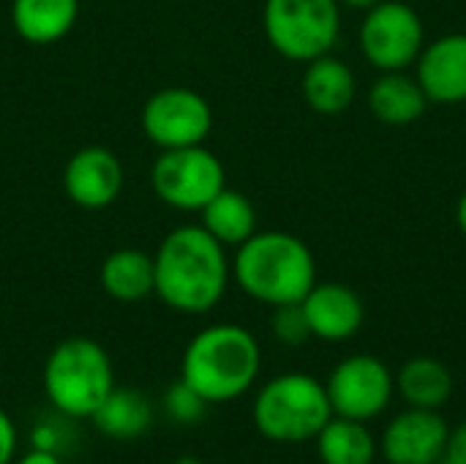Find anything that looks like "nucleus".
I'll list each match as a JSON object with an SVG mask.
<instances>
[{
  "label": "nucleus",
  "instance_id": "obj_1",
  "mask_svg": "<svg viewBox=\"0 0 466 464\" xmlns=\"http://www.w3.org/2000/svg\"><path fill=\"white\" fill-rule=\"evenodd\" d=\"M153 271V293L180 314H205L216 309L232 279L227 249L202 224L175 227L158 243Z\"/></svg>",
  "mask_w": 466,
  "mask_h": 464
},
{
  "label": "nucleus",
  "instance_id": "obj_2",
  "mask_svg": "<svg viewBox=\"0 0 466 464\" xmlns=\"http://www.w3.org/2000/svg\"><path fill=\"white\" fill-rule=\"evenodd\" d=\"M262 369L257 336L235 323L202 328L183 350L180 380L208 405L235 402L248 394Z\"/></svg>",
  "mask_w": 466,
  "mask_h": 464
},
{
  "label": "nucleus",
  "instance_id": "obj_3",
  "mask_svg": "<svg viewBox=\"0 0 466 464\" xmlns=\"http://www.w3.org/2000/svg\"><path fill=\"white\" fill-rule=\"evenodd\" d=\"M232 279L248 298L265 306L300 304L317 284V260L309 243L292 232H254L238 246Z\"/></svg>",
  "mask_w": 466,
  "mask_h": 464
},
{
  "label": "nucleus",
  "instance_id": "obj_4",
  "mask_svg": "<svg viewBox=\"0 0 466 464\" xmlns=\"http://www.w3.org/2000/svg\"><path fill=\"white\" fill-rule=\"evenodd\" d=\"M44 394L49 405L68 418H90L115 388L109 353L87 339L71 336L55 345L44 364Z\"/></svg>",
  "mask_w": 466,
  "mask_h": 464
},
{
  "label": "nucleus",
  "instance_id": "obj_5",
  "mask_svg": "<svg viewBox=\"0 0 466 464\" xmlns=\"http://www.w3.org/2000/svg\"><path fill=\"white\" fill-rule=\"evenodd\" d=\"M251 418L257 432L273 443H309L333 418V407L325 383L303 372H287L257 391Z\"/></svg>",
  "mask_w": 466,
  "mask_h": 464
},
{
  "label": "nucleus",
  "instance_id": "obj_6",
  "mask_svg": "<svg viewBox=\"0 0 466 464\" xmlns=\"http://www.w3.org/2000/svg\"><path fill=\"white\" fill-rule=\"evenodd\" d=\"M262 30L270 46L295 63L333 52L341 30L339 0H265Z\"/></svg>",
  "mask_w": 466,
  "mask_h": 464
},
{
  "label": "nucleus",
  "instance_id": "obj_7",
  "mask_svg": "<svg viewBox=\"0 0 466 464\" xmlns=\"http://www.w3.org/2000/svg\"><path fill=\"white\" fill-rule=\"evenodd\" d=\"M150 186L156 197L183 213L202 211L221 189H227V172L221 159L205 145L161 150L150 167Z\"/></svg>",
  "mask_w": 466,
  "mask_h": 464
},
{
  "label": "nucleus",
  "instance_id": "obj_8",
  "mask_svg": "<svg viewBox=\"0 0 466 464\" xmlns=\"http://www.w3.org/2000/svg\"><path fill=\"white\" fill-rule=\"evenodd\" d=\"M426 46V27L420 14L404 0H380L360 25L363 57L380 71L410 68Z\"/></svg>",
  "mask_w": 466,
  "mask_h": 464
},
{
  "label": "nucleus",
  "instance_id": "obj_9",
  "mask_svg": "<svg viewBox=\"0 0 466 464\" xmlns=\"http://www.w3.org/2000/svg\"><path fill=\"white\" fill-rule=\"evenodd\" d=\"M333 416L371 421L382 416L396 394V377L385 361L369 353H358L336 364L325 383Z\"/></svg>",
  "mask_w": 466,
  "mask_h": 464
},
{
  "label": "nucleus",
  "instance_id": "obj_10",
  "mask_svg": "<svg viewBox=\"0 0 466 464\" xmlns=\"http://www.w3.org/2000/svg\"><path fill=\"white\" fill-rule=\"evenodd\" d=\"M210 129L213 109L208 98L191 88L156 90L142 107V131L161 150L205 145Z\"/></svg>",
  "mask_w": 466,
  "mask_h": 464
},
{
  "label": "nucleus",
  "instance_id": "obj_11",
  "mask_svg": "<svg viewBox=\"0 0 466 464\" xmlns=\"http://www.w3.org/2000/svg\"><path fill=\"white\" fill-rule=\"evenodd\" d=\"M448 432L451 427L440 410L407 407L385 424L380 454L388 464H437Z\"/></svg>",
  "mask_w": 466,
  "mask_h": 464
},
{
  "label": "nucleus",
  "instance_id": "obj_12",
  "mask_svg": "<svg viewBox=\"0 0 466 464\" xmlns=\"http://www.w3.org/2000/svg\"><path fill=\"white\" fill-rule=\"evenodd\" d=\"M63 189L74 205L104 211L123 191V164L104 145L79 148L63 170Z\"/></svg>",
  "mask_w": 466,
  "mask_h": 464
},
{
  "label": "nucleus",
  "instance_id": "obj_13",
  "mask_svg": "<svg viewBox=\"0 0 466 464\" xmlns=\"http://www.w3.org/2000/svg\"><path fill=\"white\" fill-rule=\"evenodd\" d=\"M311 336L322 342H344L352 339L366 320V306L360 295L339 282H317L309 295L300 301Z\"/></svg>",
  "mask_w": 466,
  "mask_h": 464
},
{
  "label": "nucleus",
  "instance_id": "obj_14",
  "mask_svg": "<svg viewBox=\"0 0 466 464\" xmlns=\"http://www.w3.org/2000/svg\"><path fill=\"white\" fill-rule=\"evenodd\" d=\"M415 77L434 104L466 101V33H448L423 46Z\"/></svg>",
  "mask_w": 466,
  "mask_h": 464
},
{
  "label": "nucleus",
  "instance_id": "obj_15",
  "mask_svg": "<svg viewBox=\"0 0 466 464\" xmlns=\"http://www.w3.org/2000/svg\"><path fill=\"white\" fill-rule=\"evenodd\" d=\"M300 88H303L306 104L317 115L333 118L352 107L355 93H358V79L347 60L328 52L306 63Z\"/></svg>",
  "mask_w": 466,
  "mask_h": 464
},
{
  "label": "nucleus",
  "instance_id": "obj_16",
  "mask_svg": "<svg viewBox=\"0 0 466 464\" xmlns=\"http://www.w3.org/2000/svg\"><path fill=\"white\" fill-rule=\"evenodd\" d=\"M429 96L418 77L404 71H382L369 88V109L377 120L388 126H410L426 115Z\"/></svg>",
  "mask_w": 466,
  "mask_h": 464
},
{
  "label": "nucleus",
  "instance_id": "obj_17",
  "mask_svg": "<svg viewBox=\"0 0 466 464\" xmlns=\"http://www.w3.org/2000/svg\"><path fill=\"white\" fill-rule=\"evenodd\" d=\"M79 16V0H14L11 25L19 38L35 46L66 38Z\"/></svg>",
  "mask_w": 466,
  "mask_h": 464
},
{
  "label": "nucleus",
  "instance_id": "obj_18",
  "mask_svg": "<svg viewBox=\"0 0 466 464\" xmlns=\"http://www.w3.org/2000/svg\"><path fill=\"white\" fill-rule=\"evenodd\" d=\"M98 282L101 290L120 304L145 301L156 290L153 257L142 249H115L101 263Z\"/></svg>",
  "mask_w": 466,
  "mask_h": 464
},
{
  "label": "nucleus",
  "instance_id": "obj_19",
  "mask_svg": "<svg viewBox=\"0 0 466 464\" xmlns=\"http://www.w3.org/2000/svg\"><path fill=\"white\" fill-rule=\"evenodd\" d=\"M393 377H396V394L407 402V407L442 410L453 397L451 369L429 356L410 358Z\"/></svg>",
  "mask_w": 466,
  "mask_h": 464
},
{
  "label": "nucleus",
  "instance_id": "obj_20",
  "mask_svg": "<svg viewBox=\"0 0 466 464\" xmlns=\"http://www.w3.org/2000/svg\"><path fill=\"white\" fill-rule=\"evenodd\" d=\"M153 418H156V413H153V405L145 394H139L134 388H117V386L98 405V410L90 416L96 429L106 438H115V440L142 438L150 429Z\"/></svg>",
  "mask_w": 466,
  "mask_h": 464
},
{
  "label": "nucleus",
  "instance_id": "obj_21",
  "mask_svg": "<svg viewBox=\"0 0 466 464\" xmlns=\"http://www.w3.org/2000/svg\"><path fill=\"white\" fill-rule=\"evenodd\" d=\"M317 457L322 464H374L380 443L366 421L333 416L314 438Z\"/></svg>",
  "mask_w": 466,
  "mask_h": 464
},
{
  "label": "nucleus",
  "instance_id": "obj_22",
  "mask_svg": "<svg viewBox=\"0 0 466 464\" xmlns=\"http://www.w3.org/2000/svg\"><path fill=\"white\" fill-rule=\"evenodd\" d=\"M202 227L224 246H240L257 232V211L243 191L221 189L202 211Z\"/></svg>",
  "mask_w": 466,
  "mask_h": 464
},
{
  "label": "nucleus",
  "instance_id": "obj_23",
  "mask_svg": "<svg viewBox=\"0 0 466 464\" xmlns=\"http://www.w3.org/2000/svg\"><path fill=\"white\" fill-rule=\"evenodd\" d=\"M270 331L287 347H300L311 339V328H309V320H306V312L300 304L276 306L273 317H270Z\"/></svg>",
  "mask_w": 466,
  "mask_h": 464
},
{
  "label": "nucleus",
  "instance_id": "obj_24",
  "mask_svg": "<svg viewBox=\"0 0 466 464\" xmlns=\"http://www.w3.org/2000/svg\"><path fill=\"white\" fill-rule=\"evenodd\" d=\"M164 410H167V416H169L172 421H177V424H197V421L205 416L208 402H205L194 388H188L183 380H177V383H172L169 391L164 394Z\"/></svg>",
  "mask_w": 466,
  "mask_h": 464
},
{
  "label": "nucleus",
  "instance_id": "obj_25",
  "mask_svg": "<svg viewBox=\"0 0 466 464\" xmlns=\"http://www.w3.org/2000/svg\"><path fill=\"white\" fill-rule=\"evenodd\" d=\"M437 464H466V421L451 427L442 457Z\"/></svg>",
  "mask_w": 466,
  "mask_h": 464
},
{
  "label": "nucleus",
  "instance_id": "obj_26",
  "mask_svg": "<svg viewBox=\"0 0 466 464\" xmlns=\"http://www.w3.org/2000/svg\"><path fill=\"white\" fill-rule=\"evenodd\" d=\"M16 454V427L11 416L0 407V464H11Z\"/></svg>",
  "mask_w": 466,
  "mask_h": 464
},
{
  "label": "nucleus",
  "instance_id": "obj_27",
  "mask_svg": "<svg viewBox=\"0 0 466 464\" xmlns=\"http://www.w3.org/2000/svg\"><path fill=\"white\" fill-rule=\"evenodd\" d=\"M14 464H63V459L55 454V449H30L27 454H22Z\"/></svg>",
  "mask_w": 466,
  "mask_h": 464
},
{
  "label": "nucleus",
  "instance_id": "obj_28",
  "mask_svg": "<svg viewBox=\"0 0 466 464\" xmlns=\"http://www.w3.org/2000/svg\"><path fill=\"white\" fill-rule=\"evenodd\" d=\"M456 224L466 235V191L459 197V205H456Z\"/></svg>",
  "mask_w": 466,
  "mask_h": 464
},
{
  "label": "nucleus",
  "instance_id": "obj_29",
  "mask_svg": "<svg viewBox=\"0 0 466 464\" xmlns=\"http://www.w3.org/2000/svg\"><path fill=\"white\" fill-rule=\"evenodd\" d=\"M341 5H350V8H363V11H369L371 5H377L380 0H339Z\"/></svg>",
  "mask_w": 466,
  "mask_h": 464
},
{
  "label": "nucleus",
  "instance_id": "obj_30",
  "mask_svg": "<svg viewBox=\"0 0 466 464\" xmlns=\"http://www.w3.org/2000/svg\"><path fill=\"white\" fill-rule=\"evenodd\" d=\"M175 464H205L199 457H180Z\"/></svg>",
  "mask_w": 466,
  "mask_h": 464
}]
</instances>
